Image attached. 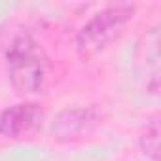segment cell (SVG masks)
<instances>
[{
    "label": "cell",
    "mask_w": 161,
    "mask_h": 161,
    "mask_svg": "<svg viewBox=\"0 0 161 161\" xmlns=\"http://www.w3.org/2000/svg\"><path fill=\"white\" fill-rule=\"evenodd\" d=\"M4 51L10 80L19 93H42L47 87L51 76L49 57L29 32H14Z\"/></svg>",
    "instance_id": "6da1fadb"
},
{
    "label": "cell",
    "mask_w": 161,
    "mask_h": 161,
    "mask_svg": "<svg viewBox=\"0 0 161 161\" xmlns=\"http://www.w3.org/2000/svg\"><path fill=\"white\" fill-rule=\"evenodd\" d=\"M135 6L131 4H116L97 12L78 32L76 46L84 57H91L104 47H108L125 29V25L133 19Z\"/></svg>",
    "instance_id": "7a4b0ae2"
},
{
    "label": "cell",
    "mask_w": 161,
    "mask_h": 161,
    "mask_svg": "<svg viewBox=\"0 0 161 161\" xmlns=\"http://www.w3.org/2000/svg\"><path fill=\"white\" fill-rule=\"evenodd\" d=\"M99 121V114L91 106H76L63 110L51 123V135L59 140L80 138L89 133Z\"/></svg>",
    "instance_id": "3957f363"
},
{
    "label": "cell",
    "mask_w": 161,
    "mask_h": 161,
    "mask_svg": "<svg viewBox=\"0 0 161 161\" xmlns=\"http://www.w3.org/2000/svg\"><path fill=\"white\" fill-rule=\"evenodd\" d=\"M42 110L34 103H21L6 108L0 114V135L21 136L36 129L42 121Z\"/></svg>",
    "instance_id": "277c9868"
},
{
    "label": "cell",
    "mask_w": 161,
    "mask_h": 161,
    "mask_svg": "<svg viewBox=\"0 0 161 161\" xmlns=\"http://www.w3.org/2000/svg\"><path fill=\"white\" fill-rule=\"evenodd\" d=\"M138 72L142 78H146V89L150 93H155L159 87V31L157 27L150 29L142 42L138 44Z\"/></svg>",
    "instance_id": "5b68a950"
},
{
    "label": "cell",
    "mask_w": 161,
    "mask_h": 161,
    "mask_svg": "<svg viewBox=\"0 0 161 161\" xmlns=\"http://www.w3.org/2000/svg\"><path fill=\"white\" fill-rule=\"evenodd\" d=\"M140 148L150 159L153 161L159 159V125L157 121H152L146 127V133L140 136Z\"/></svg>",
    "instance_id": "8992f818"
}]
</instances>
